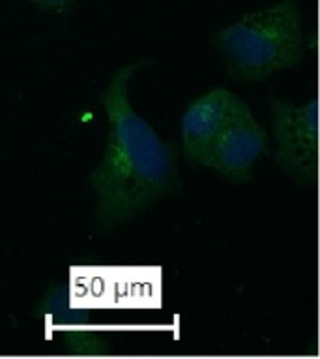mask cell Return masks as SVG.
Masks as SVG:
<instances>
[{"label": "cell", "mask_w": 320, "mask_h": 359, "mask_svg": "<svg viewBox=\"0 0 320 359\" xmlns=\"http://www.w3.org/2000/svg\"><path fill=\"white\" fill-rule=\"evenodd\" d=\"M32 4L39 6L41 10H47V11H55V13H67V10L72 8L73 0H30Z\"/></svg>", "instance_id": "obj_6"}, {"label": "cell", "mask_w": 320, "mask_h": 359, "mask_svg": "<svg viewBox=\"0 0 320 359\" xmlns=\"http://www.w3.org/2000/svg\"><path fill=\"white\" fill-rule=\"evenodd\" d=\"M275 159L286 174L302 184H316L319 178V100L305 105H292L277 100L272 103Z\"/></svg>", "instance_id": "obj_3"}, {"label": "cell", "mask_w": 320, "mask_h": 359, "mask_svg": "<svg viewBox=\"0 0 320 359\" xmlns=\"http://www.w3.org/2000/svg\"><path fill=\"white\" fill-rule=\"evenodd\" d=\"M139 62L122 67L101 95L109 118L105 156L90 174L98 195L95 221L112 229L171 193L176 184V151L131 109L128 83Z\"/></svg>", "instance_id": "obj_1"}, {"label": "cell", "mask_w": 320, "mask_h": 359, "mask_svg": "<svg viewBox=\"0 0 320 359\" xmlns=\"http://www.w3.org/2000/svg\"><path fill=\"white\" fill-rule=\"evenodd\" d=\"M240 97L229 90L215 88L193 101L182 118V140L185 157L193 165L206 163L215 140L229 123Z\"/></svg>", "instance_id": "obj_5"}, {"label": "cell", "mask_w": 320, "mask_h": 359, "mask_svg": "<svg viewBox=\"0 0 320 359\" xmlns=\"http://www.w3.org/2000/svg\"><path fill=\"white\" fill-rule=\"evenodd\" d=\"M229 73L240 81H262L296 66L303 55L302 15L296 0L244 15L215 34Z\"/></svg>", "instance_id": "obj_2"}, {"label": "cell", "mask_w": 320, "mask_h": 359, "mask_svg": "<svg viewBox=\"0 0 320 359\" xmlns=\"http://www.w3.org/2000/svg\"><path fill=\"white\" fill-rule=\"evenodd\" d=\"M268 150V137L246 101H238L229 123L215 140L204 167L213 168L234 184L251 178L253 165Z\"/></svg>", "instance_id": "obj_4"}]
</instances>
